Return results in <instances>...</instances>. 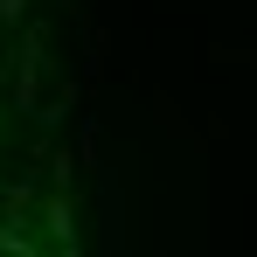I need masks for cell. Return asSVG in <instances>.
Segmentation results:
<instances>
[{"label":"cell","instance_id":"cell-1","mask_svg":"<svg viewBox=\"0 0 257 257\" xmlns=\"http://www.w3.org/2000/svg\"><path fill=\"white\" fill-rule=\"evenodd\" d=\"M0 257H35V250H28V243H21L14 229H0Z\"/></svg>","mask_w":257,"mask_h":257}]
</instances>
